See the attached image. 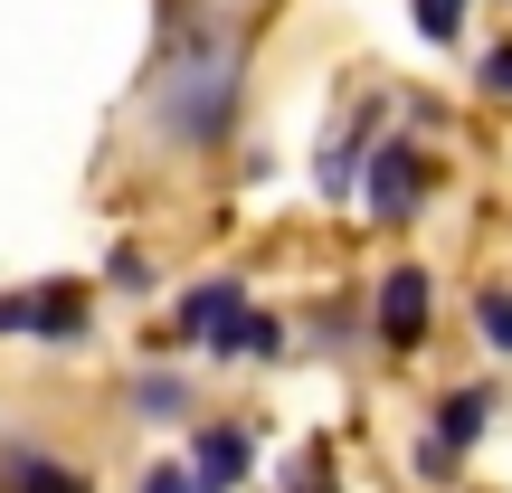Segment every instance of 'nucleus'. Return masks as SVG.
Returning <instances> with one entry per match:
<instances>
[{
    "label": "nucleus",
    "instance_id": "nucleus-1",
    "mask_svg": "<svg viewBox=\"0 0 512 493\" xmlns=\"http://www.w3.org/2000/svg\"><path fill=\"white\" fill-rule=\"evenodd\" d=\"M247 114V38L209 29V10H171V38H162V67H152V95H143V124L181 152H219Z\"/></svg>",
    "mask_w": 512,
    "mask_h": 493
},
{
    "label": "nucleus",
    "instance_id": "nucleus-2",
    "mask_svg": "<svg viewBox=\"0 0 512 493\" xmlns=\"http://www.w3.org/2000/svg\"><path fill=\"white\" fill-rule=\"evenodd\" d=\"M95 332V294L86 285H10L0 294V342H57V351H76Z\"/></svg>",
    "mask_w": 512,
    "mask_h": 493
},
{
    "label": "nucleus",
    "instance_id": "nucleus-3",
    "mask_svg": "<svg viewBox=\"0 0 512 493\" xmlns=\"http://www.w3.org/2000/svg\"><path fill=\"white\" fill-rule=\"evenodd\" d=\"M427 200H437V162H427L408 133H380L370 162H361V209H370L380 228H399V219H418Z\"/></svg>",
    "mask_w": 512,
    "mask_h": 493
},
{
    "label": "nucleus",
    "instance_id": "nucleus-4",
    "mask_svg": "<svg viewBox=\"0 0 512 493\" xmlns=\"http://www.w3.org/2000/svg\"><path fill=\"white\" fill-rule=\"evenodd\" d=\"M427 332H437V285H427V266H389L380 294H370V342L380 351H418Z\"/></svg>",
    "mask_w": 512,
    "mask_h": 493
},
{
    "label": "nucleus",
    "instance_id": "nucleus-5",
    "mask_svg": "<svg viewBox=\"0 0 512 493\" xmlns=\"http://www.w3.org/2000/svg\"><path fill=\"white\" fill-rule=\"evenodd\" d=\"M238 313H247V285H238V275H200V285L171 304V323L152 332V351H162V342H219Z\"/></svg>",
    "mask_w": 512,
    "mask_h": 493
},
{
    "label": "nucleus",
    "instance_id": "nucleus-6",
    "mask_svg": "<svg viewBox=\"0 0 512 493\" xmlns=\"http://www.w3.org/2000/svg\"><path fill=\"white\" fill-rule=\"evenodd\" d=\"M190 475H200V493H238L247 475H256V437L247 427H200V437H190Z\"/></svg>",
    "mask_w": 512,
    "mask_h": 493
},
{
    "label": "nucleus",
    "instance_id": "nucleus-7",
    "mask_svg": "<svg viewBox=\"0 0 512 493\" xmlns=\"http://www.w3.org/2000/svg\"><path fill=\"white\" fill-rule=\"evenodd\" d=\"M0 493H95V475L76 456H48V446H10L0 456Z\"/></svg>",
    "mask_w": 512,
    "mask_h": 493
},
{
    "label": "nucleus",
    "instance_id": "nucleus-8",
    "mask_svg": "<svg viewBox=\"0 0 512 493\" xmlns=\"http://www.w3.org/2000/svg\"><path fill=\"white\" fill-rule=\"evenodd\" d=\"M494 399H503L494 380H465V389H446V399H437V437L456 446V456H475V437L494 427Z\"/></svg>",
    "mask_w": 512,
    "mask_h": 493
},
{
    "label": "nucleus",
    "instance_id": "nucleus-9",
    "mask_svg": "<svg viewBox=\"0 0 512 493\" xmlns=\"http://www.w3.org/2000/svg\"><path fill=\"white\" fill-rule=\"evenodd\" d=\"M285 342H294V332L275 323V313H256V304H247V313H238V323H228V332H219L209 351H219V361H275Z\"/></svg>",
    "mask_w": 512,
    "mask_h": 493
},
{
    "label": "nucleus",
    "instance_id": "nucleus-10",
    "mask_svg": "<svg viewBox=\"0 0 512 493\" xmlns=\"http://www.w3.org/2000/svg\"><path fill=\"white\" fill-rule=\"evenodd\" d=\"M133 418H152V427L190 418V380L181 370H143V380H133Z\"/></svg>",
    "mask_w": 512,
    "mask_h": 493
},
{
    "label": "nucleus",
    "instance_id": "nucleus-11",
    "mask_svg": "<svg viewBox=\"0 0 512 493\" xmlns=\"http://www.w3.org/2000/svg\"><path fill=\"white\" fill-rule=\"evenodd\" d=\"M275 493H342V484H332V446L323 437L294 446V465H285V484H275Z\"/></svg>",
    "mask_w": 512,
    "mask_h": 493
},
{
    "label": "nucleus",
    "instance_id": "nucleus-12",
    "mask_svg": "<svg viewBox=\"0 0 512 493\" xmlns=\"http://www.w3.org/2000/svg\"><path fill=\"white\" fill-rule=\"evenodd\" d=\"M408 10H418V38L456 48V38H465V10H475V0H408Z\"/></svg>",
    "mask_w": 512,
    "mask_h": 493
},
{
    "label": "nucleus",
    "instance_id": "nucleus-13",
    "mask_svg": "<svg viewBox=\"0 0 512 493\" xmlns=\"http://www.w3.org/2000/svg\"><path fill=\"white\" fill-rule=\"evenodd\" d=\"M408 465H418V484H456V475H465V456H456V446L437 437V427L418 437V456H408Z\"/></svg>",
    "mask_w": 512,
    "mask_h": 493
},
{
    "label": "nucleus",
    "instance_id": "nucleus-14",
    "mask_svg": "<svg viewBox=\"0 0 512 493\" xmlns=\"http://www.w3.org/2000/svg\"><path fill=\"white\" fill-rule=\"evenodd\" d=\"M475 332H484V351H503V361H512V294H484V304H475Z\"/></svg>",
    "mask_w": 512,
    "mask_h": 493
},
{
    "label": "nucleus",
    "instance_id": "nucleus-15",
    "mask_svg": "<svg viewBox=\"0 0 512 493\" xmlns=\"http://www.w3.org/2000/svg\"><path fill=\"white\" fill-rule=\"evenodd\" d=\"M105 285H114V294H143V285H152V256H143V247H114Z\"/></svg>",
    "mask_w": 512,
    "mask_h": 493
},
{
    "label": "nucleus",
    "instance_id": "nucleus-16",
    "mask_svg": "<svg viewBox=\"0 0 512 493\" xmlns=\"http://www.w3.org/2000/svg\"><path fill=\"white\" fill-rule=\"evenodd\" d=\"M133 493H200V475H190V465H152Z\"/></svg>",
    "mask_w": 512,
    "mask_h": 493
},
{
    "label": "nucleus",
    "instance_id": "nucleus-17",
    "mask_svg": "<svg viewBox=\"0 0 512 493\" xmlns=\"http://www.w3.org/2000/svg\"><path fill=\"white\" fill-rule=\"evenodd\" d=\"M484 86H494V95H512V48H494V57H484Z\"/></svg>",
    "mask_w": 512,
    "mask_h": 493
}]
</instances>
